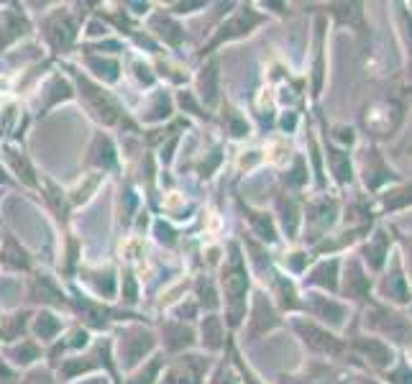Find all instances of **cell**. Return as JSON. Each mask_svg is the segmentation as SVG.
I'll return each mask as SVG.
<instances>
[{
  "mask_svg": "<svg viewBox=\"0 0 412 384\" xmlns=\"http://www.w3.org/2000/svg\"><path fill=\"white\" fill-rule=\"evenodd\" d=\"M358 349L364 351L371 361H374L376 367H384V364H389V358H392V354H389V349H387L384 343H379L376 338H369V341H358Z\"/></svg>",
  "mask_w": 412,
  "mask_h": 384,
  "instance_id": "3957f363",
  "label": "cell"
},
{
  "mask_svg": "<svg viewBox=\"0 0 412 384\" xmlns=\"http://www.w3.org/2000/svg\"><path fill=\"white\" fill-rule=\"evenodd\" d=\"M384 254H387V236L382 231L376 233V239L367 246V259L369 264L374 269L382 267V261H384Z\"/></svg>",
  "mask_w": 412,
  "mask_h": 384,
  "instance_id": "277c9868",
  "label": "cell"
},
{
  "mask_svg": "<svg viewBox=\"0 0 412 384\" xmlns=\"http://www.w3.org/2000/svg\"><path fill=\"white\" fill-rule=\"evenodd\" d=\"M59 328V323L54 321L52 315H41V321H39V333L44 336V338H52V333Z\"/></svg>",
  "mask_w": 412,
  "mask_h": 384,
  "instance_id": "9c48e42d",
  "label": "cell"
},
{
  "mask_svg": "<svg viewBox=\"0 0 412 384\" xmlns=\"http://www.w3.org/2000/svg\"><path fill=\"white\" fill-rule=\"evenodd\" d=\"M223 285H225V292H228V300H231L233 307H241V300H243V295H246V287H249V277H246V269H243L238 254H233L231 264L225 267Z\"/></svg>",
  "mask_w": 412,
  "mask_h": 384,
  "instance_id": "6da1fadb",
  "label": "cell"
},
{
  "mask_svg": "<svg viewBox=\"0 0 412 384\" xmlns=\"http://www.w3.org/2000/svg\"><path fill=\"white\" fill-rule=\"evenodd\" d=\"M364 384H376V382H364Z\"/></svg>",
  "mask_w": 412,
  "mask_h": 384,
  "instance_id": "8fae6325",
  "label": "cell"
},
{
  "mask_svg": "<svg viewBox=\"0 0 412 384\" xmlns=\"http://www.w3.org/2000/svg\"><path fill=\"white\" fill-rule=\"evenodd\" d=\"M412 203V188H404V190H397L392 195L387 197V208H400V205H407Z\"/></svg>",
  "mask_w": 412,
  "mask_h": 384,
  "instance_id": "ba28073f",
  "label": "cell"
},
{
  "mask_svg": "<svg viewBox=\"0 0 412 384\" xmlns=\"http://www.w3.org/2000/svg\"><path fill=\"white\" fill-rule=\"evenodd\" d=\"M331 159H333V167H336V174H338L340 182H346V179H351L349 156H343V152H331Z\"/></svg>",
  "mask_w": 412,
  "mask_h": 384,
  "instance_id": "8992f818",
  "label": "cell"
},
{
  "mask_svg": "<svg viewBox=\"0 0 412 384\" xmlns=\"http://www.w3.org/2000/svg\"><path fill=\"white\" fill-rule=\"evenodd\" d=\"M392 382L394 384H412V372L407 367H402L400 372H394L392 374Z\"/></svg>",
  "mask_w": 412,
  "mask_h": 384,
  "instance_id": "30bf717a",
  "label": "cell"
},
{
  "mask_svg": "<svg viewBox=\"0 0 412 384\" xmlns=\"http://www.w3.org/2000/svg\"><path fill=\"white\" fill-rule=\"evenodd\" d=\"M346 290L353 297H364L369 292V279L358 272V267H351V279L346 282Z\"/></svg>",
  "mask_w": 412,
  "mask_h": 384,
  "instance_id": "5b68a950",
  "label": "cell"
},
{
  "mask_svg": "<svg viewBox=\"0 0 412 384\" xmlns=\"http://www.w3.org/2000/svg\"><path fill=\"white\" fill-rule=\"evenodd\" d=\"M315 274H318V282H320V285H325V287H336V261H331V264H322L320 269H318V272H315Z\"/></svg>",
  "mask_w": 412,
  "mask_h": 384,
  "instance_id": "52a82bcc",
  "label": "cell"
},
{
  "mask_svg": "<svg viewBox=\"0 0 412 384\" xmlns=\"http://www.w3.org/2000/svg\"><path fill=\"white\" fill-rule=\"evenodd\" d=\"M305 331V336H310V338H305V341H310V346H315V349H320V351H331V354H336V351L340 349V343L336 338H333L331 333H325V331H318L315 325H300Z\"/></svg>",
  "mask_w": 412,
  "mask_h": 384,
  "instance_id": "7a4b0ae2",
  "label": "cell"
}]
</instances>
